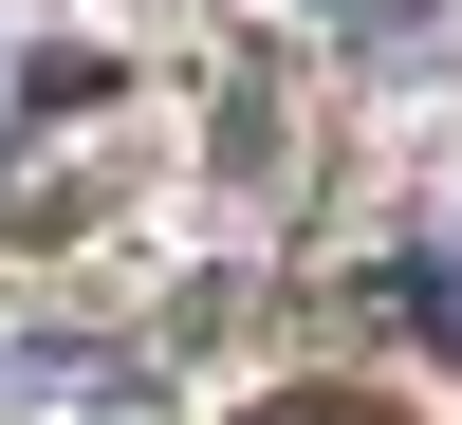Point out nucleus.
Wrapping results in <instances>:
<instances>
[{
    "mask_svg": "<svg viewBox=\"0 0 462 425\" xmlns=\"http://www.w3.org/2000/svg\"><path fill=\"white\" fill-rule=\"evenodd\" d=\"M241 425H407V407H370V389H278V407H241Z\"/></svg>",
    "mask_w": 462,
    "mask_h": 425,
    "instance_id": "obj_1",
    "label": "nucleus"
},
{
    "mask_svg": "<svg viewBox=\"0 0 462 425\" xmlns=\"http://www.w3.org/2000/svg\"><path fill=\"white\" fill-rule=\"evenodd\" d=\"M389 296H407V315H426V333H444V352H462V278H444V259H407V278H389Z\"/></svg>",
    "mask_w": 462,
    "mask_h": 425,
    "instance_id": "obj_2",
    "label": "nucleus"
},
{
    "mask_svg": "<svg viewBox=\"0 0 462 425\" xmlns=\"http://www.w3.org/2000/svg\"><path fill=\"white\" fill-rule=\"evenodd\" d=\"M0 93H19V56H0Z\"/></svg>",
    "mask_w": 462,
    "mask_h": 425,
    "instance_id": "obj_3",
    "label": "nucleus"
}]
</instances>
